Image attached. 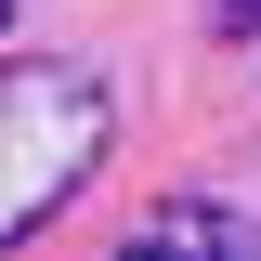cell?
I'll use <instances>...</instances> for the list:
<instances>
[{
    "mask_svg": "<svg viewBox=\"0 0 261 261\" xmlns=\"http://www.w3.org/2000/svg\"><path fill=\"white\" fill-rule=\"evenodd\" d=\"M222 13H261V0H222Z\"/></svg>",
    "mask_w": 261,
    "mask_h": 261,
    "instance_id": "cell-4",
    "label": "cell"
},
{
    "mask_svg": "<svg viewBox=\"0 0 261 261\" xmlns=\"http://www.w3.org/2000/svg\"><path fill=\"white\" fill-rule=\"evenodd\" d=\"M118 261H261V222L222 196H170V209H144V235Z\"/></svg>",
    "mask_w": 261,
    "mask_h": 261,
    "instance_id": "cell-2",
    "label": "cell"
},
{
    "mask_svg": "<svg viewBox=\"0 0 261 261\" xmlns=\"http://www.w3.org/2000/svg\"><path fill=\"white\" fill-rule=\"evenodd\" d=\"M0 39H13V0H0Z\"/></svg>",
    "mask_w": 261,
    "mask_h": 261,
    "instance_id": "cell-3",
    "label": "cell"
},
{
    "mask_svg": "<svg viewBox=\"0 0 261 261\" xmlns=\"http://www.w3.org/2000/svg\"><path fill=\"white\" fill-rule=\"evenodd\" d=\"M105 130H118V92H105L92 65H13L0 79V248L39 235L65 196L92 183Z\"/></svg>",
    "mask_w": 261,
    "mask_h": 261,
    "instance_id": "cell-1",
    "label": "cell"
}]
</instances>
